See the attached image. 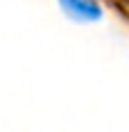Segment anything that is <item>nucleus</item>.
Instances as JSON below:
<instances>
[{
    "label": "nucleus",
    "instance_id": "obj_1",
    "mask_svg": "<svg viewBox=\"0 0 129 132\" xmlns=\"http://www.w3.org/2000/svg\"><path fill=\"white\" fill-rule=\"evenodd\" d=\"M62 9L78 21H95L102 16V7L97 0H60Z\"/></svg>",
    "mask_w": 129,
    "mask_h": 132
}]
</instances>
